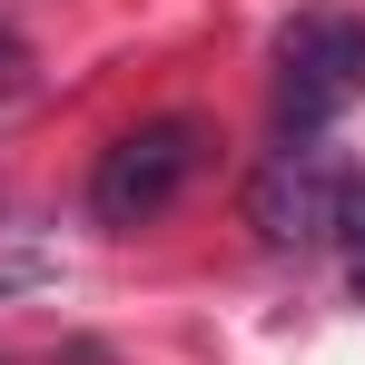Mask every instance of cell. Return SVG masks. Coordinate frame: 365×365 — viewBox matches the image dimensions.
<instances>
[{
    "mask_svg": "<svg viewBox=\"0 0 365 365\" xmlns=\"http://www.w3.org/2000/svg\"><path fill=\"white\" fill-rule=\"evenodd\" d=\"M356 197H365V178L326 148V138H306V148H277L257 178H247V227L267 247H336L346 237V217H356Z\"/></svg>",
    "mask_w": 365,
    "mask_h": 365,
    "instance_id": "3",
    "label": "cell"
},
{
    "mask_svg": "<svg viewBox=\"0 0 365 365\" xmlns=\"http://www.w3.org/2000/svg\"><path fill=\"white\" fill-rule=\"evenodd\" d=\"M365 99V20L356 10H306L277 40V138L306 148Z\"/></svg>",
    "mask_w": 365,
    "mask_h": 365,
    "instance_id": "2",
    "label": "cell"
},
{
    "mask_svg": "<svg viewBox=\"0 0 365 365\" xmlns=\"http://www.w3.org/2000/svg\"><path fill=\"white\" fill-rule=\"evenodd\" d=\"M207 119H187V109H168V119H138L119 128L109 148H99V168H89V217L99 227H148V217H168L187 197V178L207 168Z\"/></svg>",
    "mask_w": 365,
    "mask_h": 365,
    "instance_id": "1",
    "label": "cell"
},
{
    "mask_svg": "<svg viewBox=\"0 0 365 365\" xmlns=\"http://www.w3.org/2000/svg\"><path fill=\"white\" fill-rule=\"evenodd\" d=\"M20 79H30V50H20V40L0 30V89H20Z\"/></svg>",
    "mask_w": 365,
    "mask_h": 365,
    "instance_id": "5",
    "label": "cell"
},
{
    "mask_svg": "<svg viewBox=\"0 0 365 365\" xmlns=\"http://www.w3.org/2000/svg\"><path fill=\"white\" fill-rule=\"evenodd\" d=\"M346 267H356V297H365V197H356V217H346Z\"/></svg>",
    "mask_w": 365,
    "mask_h": 365,
    "instance_id": "4",
    "label": "cell"
}]
</instances>
